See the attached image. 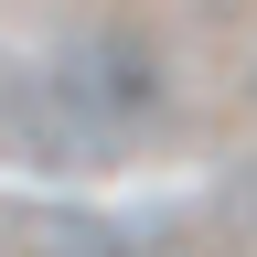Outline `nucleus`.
<instances>
[{"label":"nucleus","instance_id":"obj_1","mask_svg":"<svg viewBox=\"0 0 257 257\" xmlns=\"http://www.w3.org/2000/svg\"><path fill=\"white\" fill-rule=\"evenodd\" d=\"M172 118V75L128 32H75L43 64L0 75V150L11 161H128Z\"/></svg>","mask_w":257,"mask_h":257}]
</instances>
